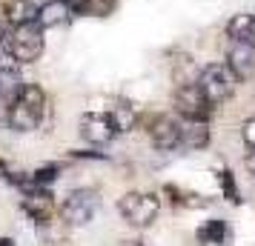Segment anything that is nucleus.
<instances>
[{"mask_svg":"<svg viewBox=\"0 0 255 246\" xmlns=\"http://www.w3.org/2000/svg\"><path fill=\"white\" fill-rule=\"evenodd\" d=\"M49 97L43 92V86L37 83H23L17 94L12 97L9 106V117H6V126L12 132H35L40 126V120L46 115Z\"/></svg>","mask_w":255,"mask_h":246,"instance_id":"obj_1","label":"nucleus"},{"mask_svg":"<svg viewBox=\"0 0 255 246\" xmlns=\"http://www.w3.org/2000/svg\"><path fill=\"white\" fill-rule=\"evenodd\" d=\"M6 49L17 66H29L37 63L43 58V49H46V37L43 29L37 23H23V26H12V32L6 37Z\"/></svg>","mask_w":255,"mask_h":246,"instance_id":"obj_2","label":"nucleus"},{"mask_svg":"<svg viewBox=\"0 0 255 246\" xmlns=\"http://www.w3.org/2000/svg\"><path fill=\"white\" fill-rule=\"evenodd\" d=\"M198 89L204 92L212 106L227 103L232 94H235V86H238V75L230 69V63H207L204 69L198 72Z\"/></svg>","mask_w":255,"mask_h":246,"instance_id":"obj_3","label":"nucleus"},{"mask_svg":"<svg viewBox=\"0 0 255 246\" xmlns=\"http://www.w3.org/2000/svg\"><path fill=\"white\" fill-rule=\"evenodd\" d=\"M98 209H101V195L95 189L81 186V189H72L69 195L63 198L58 212H60V221L66 223V226L81 229V226H86L98 215Z\"/></svg>","mask_w":255,"mask_h":246,"instance_id":"obj_4","label":"nucleus"},{"mask_svg":"<svg viewBox=\"0 0 255 246\" xmlns=\"http://www.w3.org/2000/svg\"><path fill=\"white\" fill-rule=\"evenodd\" d=\"M118 212L124 215V221L135 229H146L158 221L161 215V200L158 195H149V192H127L124 198L118 200Z\"/></svg>","mask_w":255,"mask_h":246,"instance_id":"obj_5","label":"nucleus"},{"mask_svg":"<svg viewBox=\"0 0 255 246\" xmlns=\"http://www.w3.org/2000/svg\"><path fill=\"white\" fill-rule=\"evenodd\" d=\"M172 106L184 120H209V117H212V109H215V106L204 97V92L198 89L195 81L192 83H178V86H175Z\"/></svg>","mask_w":255,"mask_h":246,"instance_id":"obj_6","label":"nucleus"},{"mask_svg":"<svg viewBox=\"0 0 255 246\" xmlns=\"http://www.w3.org/2000/svg\"><path fill=\"white\" fill-rule=\"evenodd\" d=\"M81 135H83L86 143L104 146V143H109L118 135L115 120H112L109 112H86V115L81 117Z\"/></svg>","mask_w":255,"mask_h":246,"instance_id":"obj_7","label":"nucleus"},{"mask_svg":"<svg viewBox=\"0 0 255 246\" xmlns=\"http://www.w3.org/2000/svg\"><path fill=\"white\" fill-rule=\"evenodd\" d=\"M146 135H149L152 146L158 152H172V149L181 146V123L172 120V117H166V115L152 117L149 126H146Z\"/></svg>","mask_w":255,"mask_h":246,"instance_id":"obj_8","label":"nucleus"},{"mask_svg":"<svg viewBox=\"0 0 255 246\" xmlns=\"http://www.w3.org/2000/svg\"><path fill=\"white\" fill-rule=\"evenodd\" d=\"M23 209L29 218H35L37 223H46L52 221V212H55V198H52V192L46 186H29L23 192Z\"/></svg>","mask_w":255,"mask_h":246,"instance_id":"obj_9","label":"nucleus"},{"mask_svg":"<svg viewBox=\"0 0 255 246\" xmlns=\"http://www.w3.org/2000/svg\"><path fill=\"white\" fill-rule=\"evenodd\" d=\"M212 143L209 120H184L181 123V146L189 152H201Z\"/></svg>","mask_w":255,"mask_h":246,"instance_id":"obj_10","label":"nucleus"},{"mask_svg":"<svg viewBox=\"0 0 255 246\" xmlns=\"http://www.w3.org/2000/svg\"><path fill=\"white\" fill-rule=\"evenodd\" d=\"M40 3L37 0H3V20L9 26L37 23Z\"/></svg>","mask_w":255,"mask_h":246,"instance_id":"obj_11","label":"nucleus"},{"mask_svg":"<svg viewBox=\"0 0 255 246\" xmlns=\"http://www.w3.org/2000/svg\"><path fill=\"white\" fill-rule=\"evenodd\" d=\"M227 37L232 43H241V46L255 49V14H232L230 23H227Z\"/></svg>","mask_w":255,"mask_h":246,"instance_id":"obj_12","label":"nucleus"},{"mask_svg":"<svg viewBox=\"0 0 255 246\" xmlns=\"http://www.w3.org/2000/svg\"><path fill=\"white\" fill-rule=\"evenodd\" d=\"M227 63H230V69L238 75V81L253 78V72H255V49L241 46V43H232L230 55H227Z\"/></svg>","mask_w":255,"mask_h":246,"instance_id":"obj_13","label":"nucleus"},{"mask_svg":"<svg viewBox=\"0 0 255 246\" xmlns=\"http://www.w3.org/2000/svg\"><path fill=\"white\" fill-rule=\"evenodd\" d=\"M72 17V9L66 0H49V3H40V14H37V26L40 29H55V26L66 23Z\"/></svg>","mask_w":255,"mask_h":246,"instance_id":"obj_14","label":"nucleus"},{"mask_svg":"<svg viewBox=\"0 0 255 246\" xmlns=\"http://www.w3.org/2000/svg\"><path fill=\"white\" fill-rule=\"evenodd\" d=\"M227 238H230V229H227V223L224 221H207L201 229H198V241L201 244H215V246H221V244H227Z\"/></svg>","mask_w":255,"mask_h":246,"instance_id":"obj_15","label":"nucleus"},{"mask_svg":"<svg viewBox=\"0 0 255 246\" xmlns=\"http://www.w3.org/2000/svg\"><path fill=\"white\" fill-rule=\"evenodd\" d=\"M109 115H112V120H115V129L118 132H129L132 126H135V109H132V103H127V100H118L115 109H109Z\"/></svg>","mask_w":255,"mask_h":246,"instance_id":"obj_16","label":"nucleus"},{"mask_svg":"<svg viewBox=\"0 0 255 246\" xmlns=\"http://www.w3.org/2000/svg\"><path fill=\"white\" fill-rule=\"evenodd\" d=\"M58 166H43V169H37L35 172V183H40V186H43V183H49V180H55V177H58Z\"/></svg>","mask_w":255,"mask_h":246,"instance_id":"obj_17","label":"nucleus"},{"mask_svg":"<svg viewBox=\"0 0 255 246\" xmlns=\"http://www.w3.org/2000/svg\"><path fill=\"white\" fill-rule=\"evenodd\" d=\"M241 135H244V143H247L250 149H255V117H250V120L244 123Z\"/></svg>","mask_w":255,"mask_h":246,"instance_id":"obj_18","label":"nucleus"},{"mask_svg":"<svg viewBox=\"0 0 255 246\" xmlns=\"http://www.w3.org/2000/svg\"><path fill=\"white\" fill-rule=\"evenodd\" d=\"M9 106H12V97L0 92V123H6V117H9Z\"/></svg>","mask_w":255,"mask_h":246,"instance_id":"obj_19","label":"nucleus"},{"mask_svg":"<svg viewBox=\"0 0 255 246\" xmlns=\"http://www.w3.org/2000/svg\"><path fill=\"white\" fill-rule=\"evenodd\" d=\"M244 166L250 169V175H255V149H250V155L244 158Z\"/></svg>","mask_w":255,"mask_h":246,"instance_id":"obj_20","label":"nucleus"},{"mask_svg":"<svg viewBox=\"0 0 255 246\" xmlns=\"http://www.w3.org/2000/svg\"><path fill=\"white\" fill-rule=\"evenodd\" d=\"M3 37H6V20L0 17V40H3Z\"/></svg>","mask_w":255,"mask_h":246,"instance_id":"obj_21","label":"nucleus"},{"mask_svg":"<svg viewBox=\"0 0 255 246\" xmlns=\"http://www.w3.org/2000/svg\"><path fill=\"white\" fill-rule=\"evenodd\" d=\"M121 246H140V244H138V241H124Z\"/></svg>","mask_w":255,"mask_h":246,"instance_id":"obj_22","label":"nucleus"},{"mask_svg":"<svg viewBox=\"0 0 255 246\" xmlns=\"http://www.w3.org/2000/svg\"><path fill=\"white\" fill-rule=\"evenodd\" d=\"M0 246H12V241H9V238H3V241H0Z\"/></svg>","mask_w":255,"mask_h":246,"instance_id":"obj_23","label":"nucleus"}]
</instances>
